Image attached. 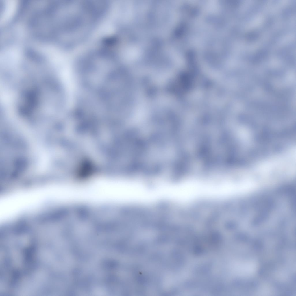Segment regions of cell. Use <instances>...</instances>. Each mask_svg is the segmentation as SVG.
Wrapping results in <instances>:
<instances>
[{
	"label": "cell",
	"mask_w": 296,
	"mask_h": 296,
	"mask_svg": "<svg viewBox=\"0 0 296 296\" xmlns=\"http://www.w3.org/2000/svg\"><path fill=\"white\" fill-rule=\"evenodd\" d=\"M57 12L59 33L69 47L84 39L103 16L101 9L95 1H63Z\"/></svg>",
	"instance_id": "cell-1"
}]
</instances>
